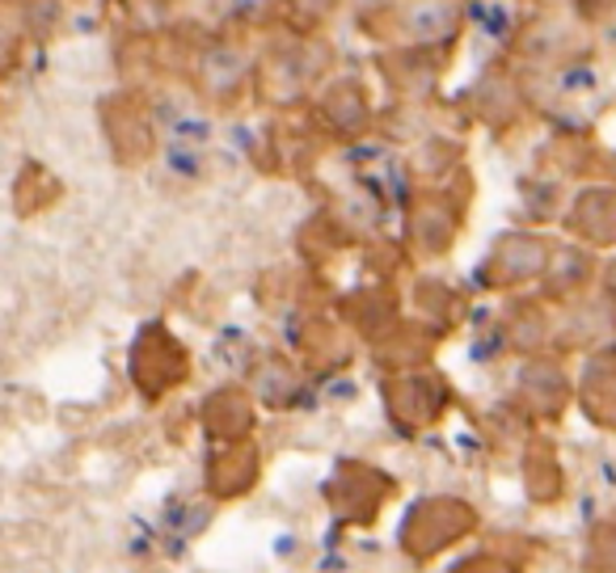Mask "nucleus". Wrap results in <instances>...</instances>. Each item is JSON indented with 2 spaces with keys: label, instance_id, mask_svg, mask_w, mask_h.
Here are the masks:
<instances>
[{
  "label": "nucleus",
  "instance_id": "f257e3e1",
  "mask_svg": "<svg viewBox=\"0 0 616 573\" xmlns=\"http://www.w3.org/2000/svg\"><path fill=\"white\" fill-rule=\"evenodd\" d=\"M128 371L144 401H161L173 388H182V383L191 380V354L182 351V342L165 329L161 320H153L131 342Z\"/></svg>",
  "mask_w": 616,
  "mask_h": 573
},
{
  "label": "nucleus",
  "instance_id": "f03ea898",
  "mask_svg": "<svg viewBox=\"0 0 616 573\" xmlns=\"http://www.w3.org/2000/svg\"><path fill=\"white\" fill-rule=\"evenodd\" d=\"M448 405H452L448 383L439 380L435 371H426V367L397 371V376L385 380V410H389L392 426L406 430V435L439 426L444 414H448Z\"/></svg>",
  "mask_w": 616,
  "mask_h": 573
},
{
  "label": "nucleus",
  "instance_id": "7ed1b4c3",
  "mask_svg": "<svg viewBox=\"0 0 616 573\" xmlns=\"http://www.w3.org/2000/svg\"><path fill=\"white\" fill-rule=\"evenodd\" d=\"M478 527V510L460 498H426L410 510L406 527H401V548H410L419 561L444 552L448 544H456L460 536H469Z\"/></svg>",
  "mask_w": 616,
  "mask_h": 573
},
{
  "label": "nucleus",
  "instance_id": "20e7f679",
  "mask_svg": "<svg viewBox=\"0 0 616 573\" xmlns=\"http://www.w3.org/2000/svg\"><path fill=\"white\" fill-rule=\"evenodd\" d=\"M553 257H557V249L541 232H507V236H498V245L486 257V283L498 291L541 283L549 275Z\"/></svg>",
  "mask_w": 616,
  "mask_h": 573
},
{
  "label": "nucleus",
  "instance_id": "39448f33",
  "mask_svg": "<svg viewBox=\"0 0 616 573\" xmlns=\"http://www.w3.org/2000/svg\"><path fill=\"white\" fill-rule=\"evenodd\" d=\"M98 119L114 160H123V164L153 160V153H157V127H153V114H148V106L140 97L135 94L106 97L98 106Z\"/></svg>",
  "mask_w": 616,
  "mask_h": 573
},
{
  "label": "nucleus",
  "instance_id": "423d86ee",
  "mask_svg": "<svg viewBox=\"0 0 616 573\" xmlns=\"http://www.w3.org/2000/svg\"><path fill=\"white\" fill-rule=\"evenodd\" d=\"M519 401L532 410V417L541 422H557L575 401H579V383L566 376L561 363L553 358H532L519 376Z\"/></svg>",
  "mask_w": 616,
  "mask_h": 573
},
{
  "label": "nucleus",
  "instance_id": "0eeeda50",
  "mask_svg": "<svg viewBox=\"0 0 616 573\" xmlns=\"http://www.w3.org/2000/svg\"><path fill=\"white\" fill-rule=\"evenodd\" d=\"M464 22L460 0H406L397 13V31L410 47H444Z\"/></svg>",
  "mask_w": 616,
  "mask_h": 573
},
{
  "label": "nucleus",
  "instance_id": "6e6552de",
  "mask_svg": "<svg viewBox=\"0 0 616 573\" xmlns=\"http://www.w3.org/2000/svg\"><path fill=\"white\" fill-rule=\"evenodd\" d=\"M198 422H203L207 439H216L220 447L245 443L250 430H254V392H250V388H237V383L216 388V392L203 401Z\"/></svg>",
  "mask_w": 616,
  "mask_h": 573
},
{
  "label": "nucleus",
  "instance_id": "1a4fd4ad",
  "mask_svg": "<svg viewBox=\"0 0 616 573\" xmlns=\"http://www.w3.org/2000/svg\"><path fill=\"white\" fill-rule=\"evenodd\" d=\"M410 245L419 249L422 257L448 254L460 232V207L448 203V191L439 194H419L414 207H410Z\"/></svg>",
  "mask_w": 616,
  "mask_h": 573
},
{
  "label": "nucleus",
  "instance_id": "9d476101",
  "mask_svg": "<svg viewBox=\"0 0 616 573\" xmlns=\"http://www.w3.org/2000/svg\"><path fill=\"white\" fill-rule=\"evenodd\" d=\"M566 228L591 249L616 245V186H587L575 194L566 211Z\"/></svg>",
  "mask_w": 616,
  "mask_h": 573
},
{
  "label": "nucleus",
  "instance_id": "9b49d317",
  "mask_svg": "<svg viewBox=\"0 0 616 573\" xmlns=\"http://www.w3.org/2000/svg\"><path fill=\"white\" fill-rule=\"evenodd\" d=\"M258 477H262V455L250 439L220 447L212 455V464H207V489L216 498H245L258 485Z\"/></svg>",
  "mask_w": 616,
  "mask_h": 573
},
{
  "label": "nucleus",
  "instance_id": "f8f14e48",
  "mask_svg": "<svg viewBox=\"0 0 616 573\" xmlns=\"http://www.w3.org/2000/svg\"><path fill=\"white\" fill-rule=\"evenodd\" d=\"M579 410L595 426L616 430V354H595L579 376Z\"/></svg>",
  "mask_w": 616,
  "mask_h": 573
},
{
  "label": "nucleus",
  "instance_id": "ddd939ff",
  "mask_svg": "<svg viewBox=\"0 0 616 573\" xmlns=\"http://www.w3.org/2000/svg\"><path fill=\"white\" fill-rule=\"evenodd\" d=\"M367 489H392V485L385 473H376V468H367V464H342V468L334 473V485H329L334 510L347 514V519H355V502H363V514L376 519V510H381L385 498H367Z\"/></svg>",
  "mask_w": 616,
  "mask_h": 573
},
{
  "label": "nucleus",
  "instance_id": "4468645a",
  "mask_svg": "<svg viewBox=\"0 0 616 573\" xmlns=\"http://www.w3.org/2000/svg\"><path fill=\"white\" fill-rule=\"evenodd\" d=\"M322 119L338 135H359V131L372 123V106L359 81H334L322 94Z\"/></svg>",
  "mask_w": 616,
  "mask_h": 573
},
{
  "label": "nucleus",
  "instance_id": "2eb2a0df",
  "mask_svg": "<svg viewBox=\"0 0 616 573\" xmlns=\"http://www.w3.org/2000/svg\"><path fill=\"white\" fill-rule=\"evenodd\" d=\"M523 473H528V489H532L536 502H553L561 493V464H557V455H553V447L545 439H536L528 447Z\"/></svg>",
  "mask_w": 616,
  "mask_h": 573
},
{
  "label": "nucleus",
  "instance_id": "dca6fc26",
  "mask_svg": "<svg viewBox=\"0 0 616 573\" xmlns=\"http://www.w3.org/2000/svg\"><path fill=\"white\" fill-rule=\"evenodd\" d=\"M254 392L270 405H288L295 392V371L292 363H283L279 354H266L258 367H254Z\"/></svg>",
  "mask_w": 616,
  "mask_h": 573
},
{
  "label": "nucleus",
  "instance_id": "f3484780",
  "mask_svg": "<svg viewBox=\"0 0 616 573\" xmlns=\"http://www.w3.org/2000/svg\"><path fill=\"white\" fill-rule=\"evenodd\" d=\"M338 9V0H288V22L300 34H313L325 26V17Z\"/></svg>",
  "mask_w": 616,
  "mask_h": 573
},
{
  "label": "nucleus",
  "instance_id": "a211bd4d",
  "mask_svg": "<svg viewBox=\"0 0 616 573\" xmlns=\"http://www.w3.org/2000/svg\"><path fill=\"white\" fill-rule=\"evenodd\" d=\"M570 9H575V17L583 26H600L616 13V0H570Z\"/></svg>",
  "mask_w": 616,
  "mask_h": 573
},
{
  "label": "nucleus",
  "instance_id": "6ab92c4d",
  "mask_svg": "<svg viewBox=\"0 0 616 573\" xmlns=\"http://www.w3.org/2000/svg\"><path fill=\"white\" fill-rule=\"evenodd\" d=\"M456 573H516L507 561H494V557H478V561H469L464 570H456Z\"/></svg>",
  "mask_w": 616,
  "mask_h": 573
},
{
  "label": "nucleus",
  "instance_id": "aec40b11",
  "mask_svg": "<svg viewBox=\"0 0 616 573\" xmlns=\"http://www.w3.org/2000/svg\"><path fill=\"white\" fill-rule=\"evenodd\" d=\"M600 283H604V304H613V313H616V257L608 261V266H604Z\"/></svg>",
  "mask_w": 616,
  "mask_h": 573
}]
</instances>
